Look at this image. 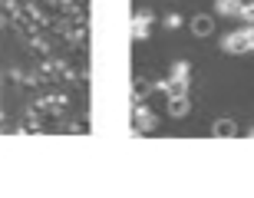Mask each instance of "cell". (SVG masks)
<instances>
[{
    "instance_id": "6da1fadb",
    "label": "cell",
    "mask_w": 254,
    "mask_h": 198,
    "mask_svg": "<svg viewBox=\"0 0 254 198\" xmlns=\"http://www.w3.org/2000/svg\"><path fill=\"white\" fill-rule=\"evenodd\" d=\"M221 50L225 53H251L254 50V23H248L245 30H231L221 37Z\"/></svg>"
},
{
    "instance_id": "7a4b0ae2",
    "label": "cell",
    "mask_w": 254,
    "mask_h": 198,
    "mask_svg": "<svg viewBox=\"0 0 254 198\" xmlns=\"http://www.w3.org/2000/svg\"><path fill=\"white\" fill-rule=\"evenodd\" d=\"M132 126H135V132H152V129H159V116L152 113V109H145L142 103H135V116H132Z\"/></svg>"
},
{
    "instance_id": "3957f363",
    "label": "cell",
    "mask_w": 254,
    "mask_h": 198,
    "mask_svg": "<svg viewBox=\"0 0 254 198\" xmlns=\"http://www.w3.org/2000/svg\"><path fill=\"white\" fill-rule=\"evenodd\" d=\"M149 27H152V13L149 10H139L135 20H132V40H135V43L149 40Z\"/></svg>"
},
{
    "instance_id": "277c9868",
    "label": "cell",
    "mask_w": 254,
    "mask_h": 198,
    "mask_svg": "<svg viewBox=\"0 0 254 198\" xmlns=\"http://www.w3.org/2000/svg\"><path fill=\"white\" fill-rule=\"evenodd\" d=\"M165 109H169V116H172V119H185V116L191 113L189 93H185V96H169V106H165Z\"/></svg>"
},
{
    "instance_id": "5b68a950",
    "label": "cell",
    "mask_w": 254,
    "mask_h": 198,
    "mask_svg": "<svg viewBox=\"0 0 254 198\" xmlns=\"http://www.w3.org/2000/svg\"><path fill=\"white\" fill-rule=\"evenodd\" d=\"M211 135H215V139H235V135H241V129H238V123L235 119H218L215 126H211Z\"/></svg>"
},
{
    "instance_id": "8992f818",
    "label": "cell",
    "mask_w": 254,
    "mask_h": 198,
    "mask_svg": "<svg viewBox=\"0 0 254 198\" xmlns=\"http://www.w3.org/2000/svg\"><path fill=\"white\" fill-rule=\"evenodd\" d=\"M191 33H195V37H211V33H215V20L208 17V13H198V17L191 20Z\"/></svg>"
},
{
    "instance_id": "52a82bcc",
    "label": "cell",
    "mask_w": 254,
    "mask_h": 198,
    "mask_svg": "<svg viewBox=\"0 0 254 198\" xmlns=\"http://www.w3.org/2000/svg\"><path fill=\"white\" fill-rule=\"evenodd\" d=\"M152 89H155V83H152V79H145V76H135V79H132V99H135V103H142Z\"/></svg>"
},
{
    "instance_id": "ba28073f",
    "label": "cell",
    "mask_w": 254,
    "mask_h": 198,
    "mask_svg": "<svg viewBox=\"0 0 254 198\" xmlns=\"http://www.w3.org/2000/svg\"><path fill=\"white\" fill-rule=\"evenodd\" d=\"M169 79H179V83H191V66L185 60H175L169 69Z\"/></svg>"
},
{
    "instance_id": "9c48e42d",
    "label": "cell",
    "mask_w": 254,
    "mask_h": 198,
    "mask_svg": "<svg viewBox=\"0 0 254 198\" xmlns=\"http://www.w3.org/2000/svg\"><path fill=\"white\" fill-rule=\"evenodd\" d=\"M215 10L221 17H241V0H215Z\"/></svg>"
},
{
    "instance_id": "30bf717a",
    "label": "cell",
    "mask_w": 254,
    "mask_h": 198,
    "mask_svg": "<svg viewBox=\"0 0 254 198\" xmlns=\"http://www.w3.org/2000/svg\"><path fill=\"white\" fill-rule=\"evenodd\" d=\"M165 27H169V30H179L182 27V17H179V13H169V17H165Z\"/></svg>"
},
{
    "instance_id": "8fae6325",
    "label": "cell",
    "mask_w": 254,
    "mask_h": 198,
    "mask_svg": "<svg viewBox=\"0 0 254 198\" xmlns=\"http://www.w3.org/2000/svg\"><path fill=\"white\" fill-rule=\"evenodd\" d=\"M245 135H248V139H254V126H248V129H245Z\"/></svg>"
}]
</instances>
